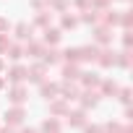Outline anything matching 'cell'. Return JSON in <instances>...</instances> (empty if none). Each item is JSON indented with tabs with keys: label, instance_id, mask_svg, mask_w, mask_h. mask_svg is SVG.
Instances as JSON below:
<instances>
[{
	"label": "cell",
	"instance_id": "obj_1",
	"mask_svg": "<svg viewBox=\"0 0 133 133\" xmlns=\"http://www.w3.org/2000/svg\"><path fill=\"white\" fill-rule=\"evenodd\" d=\"M21 120H24V110H21V107H13V110L5 112V123H8V125H18Z\"/></svg>",
	"mask_w": 133,
	"mask_h": 133
},
{
	"label": "cell",
	"instance_id": "obj_2",
	"mask_svg": "<svg viewBox=\"0 0 133 133\" xmlns=\"http://www.w3.org/2000/svg\"><path fill=\"white\" fill-rule=\"evenodd\" d=\"M8 99H11L13 104H24V99H26V89H24V86L11 89V91H8Z\"/></svg>",
	"mask_w": 133,
	"mask_h": 133
},
{
	"label": "cell",
	"instance_id": "obj_3",
	"mask_svg": "<svg viewBox=\"0 0 133 133\" xmlns=\"http://www.w3.org/2000/svg\"><path fill=\"white\" fill-rule=\"evenodd\" d=\"M26 78L39 84V81L44 78V65H34V68H29V71H26Z\"/></svg>",
	"mask_w": 133,
	"mask_h": 133
},
{
	"label": "cell",
	"instance_id": "obj_4",
	"mask_svg": "<svg viewBox=\"0 0 133 133\" xmlns=\"http://www.w3.org/2000/svg\"><path fill=\"white\" fill-rule=\"evenodd\" d=\"M8 78H11L13 84H21V81L26 78V68H21V65H16V68H11V71H8Z\"/></svg>",
	"mask_w": 133,
	"mask_h": 133
},
{
	"label": "cell",
	"instance_id": "obj_5",
	"mask_svg": "<svg viewBox=\"0 0 133 133\" xmlns=\"http://www.w3.org/2000/svg\"><path fill=\"white\" fill-rule=\"evenodd\" d=\"M78 55H81V60H97L99 50L97 47H78Z\"/></svg>",
	"mask_w": 133,
	"mask_h": 133
},
{
	"label": "cell",
	"instance_id": "obj_6",
	"mask_svg": "<svg viewBox=\"0 0 133 133\" xmlns=\"http://www.w3.org/2000/svg\"><path fill=\"white\" fill-rule=\"evenodd\" d=\"M94 39H97L99 44L110 42V29H107V26H99V29H94Z\"/></svg>",
	"mask_w": 133,
	"mask_h": 133
},
{
	"label": "cell",
	"instance_id": "obj_7",
	"mask_svg": "<svg viewBox=\"0 0 133 133\" xmlns=\"http://www.w3.org/2000/svg\"><path fill=\"white\" fill-rule=\"evenodd\" d=\"M44 42H47V44H57V42H60V31H57V29H47V31H44Z\"/></svg>",
	"mask_w": 133,
	"mask_h": 133
},
{
	"label": "cell",
	"instance_id": "obj_8",
	"mask_svg": "<svg viewBox=\"0 0 133 133\" xmlns=\"http://www.w3.org/2000/svg\"><path fill=\"white\" fill-rule=\"evenodd\" d=\"M102 57H99V63L104 65V68H110V65L115 63V52H110V50H104V52H99Z\"/></svg>",
	"mask_w": 133,
	"mask_h": 133
},
{
	"label": "cell",
	"instance_id": "obj_9",
	"mask_svg": "<svg viewBox=\"0 0 133 133\" xmlns=\"http://www.w3.org/2000/svg\"><path fill=\"white\" fill-rule=\"evenodd\" d=\"M63 76H65V81H71V78H78L81 73H78L76 65H65V68H63Z\"/></svg>",
	"mask_w": 133,
	"mask_h": 133
},
{
	"label": "cell",
	"instance_id": "obj_10",
	"mask_svg": "<svg viewBox=\"0 0 133 133\" xmlns=\"http://www.w3.org/2000/svg\"><path fill=\"white\" fill-rule=\"evenodd\" d=\"M42 57H44V63H47V65H55V63L60 60V52H57V50H47Z\"/></svg>",
	"mask_w": 133,
	"mask_h": 133
},
{
	"label": "cell",
	"instance_id": "obj_11",
	"mask_svg": "<svg viewBox=\"0 0 133 133\" xmlns=\"http://www.w3.org/2000/svg\"><path fill=\"white\" fill-rule=\"evenodd\" d=\"M81 76H84V86H89V89L99 86V76H94V73H81Z\"/></svg>",
	"mask_w": 133,
	"mask_h": 133
},
{
	"label": "cell",
	"instance_id": "obj_12",
	"mask_svg": "<svg viewBox=\"0 0 133 133\" xmlns=\"http://www.w3.org/2000/svg\"><path fill=\"white\" fill-rule=\"evenodd\" d=\"M81 102H84V107H94V104L99 102V94H94V91H86Z\"/></svg>",
	"mask_w": 133,
	"mask_h": 133
},
{
	"label": "cell",
	"instance_id": "obj_13",
	"mask_svg": "<svg viewBox=\"0 0 133 133\" xmlns=\"http://www.w3.org/2000/svg\"><path fill=\"white\" fill-rule=\"evenodd\" d=\"M42 130H44V133H60V123H57V120H44Z\"/></svg>",
	"mask_w": 133,
	"mask_h": 133
},
{
	"label": "cell",
	"instance_id": "obj_14",
	"mask_svg": "<svg viewBox=\"0 0 133 133\" xmlns=\"http://www.w3.org/2000/svg\"><path fill=\"white\" fill-rule=\"evenodd\" d=\"M55 94H57V86H55V84H42V97L52 99Z\"/></svg>",
	"mask_w": 133,
	"mask_h": 133
},
{
	"label": "cell",
	"instance_id": "obj_15",
	"mask_svg": "<svg viewBox=\"0 0 133 133\" xmlns=\"http://www.w3.org/2000/svg\"><path fill=\"white\" fill-rule=\"evenodd\" d=\"M63 57H65V60H71V63H78V60H81V55H78V47H73V50H65V52H63Z\"/></svg>",
	"mask_w": 133,
	"mask_h": 133
},
{
	"label": "cell",
	"instance_id": "obj_16",
	"mask_svg": "<svg viewBox=\"0 0 133 133\" xmlns=\"http://www.w3.org/2000/svg\"><path fill=\"white\" fill-rule=\"evenodd\" d=\"M21 55H24V50H21L18 44H11V47H8V57H11V60H18Z\"/></svg>",
	"mask_w": 133,
	"mask_h": 133
},
{
	"label": "cell",
	"instance_id": "obj_17",
	"mask_svg": "<svg viewBox=\"0 0 133 133\" xmlns=\"http://www.w3.org/2000/svg\"><path fill=\"white\" fill-rule=\"evenodd\" d=\"M26 55H31V57H42V55H44V47H42V44H31V47L26 50Z\"/></svg>",
	"mask_w": 133,
	"mask_h": 133
},
{
	"label": "cell",
	"instance_id": "obj_18",
	"mask_svg": "<svg viewBox=\"0 0 133 133\" xmlns=\"http://www.w3.org/2000/svg\"><path fill=\"white\" fill-rule=\"evenodd\" d=\"M8 47H11V39H8V34H0V55H3V52H8Z\"/></svg>",
	"mask_w": 133,
	"mask_h": 133
},
{
	"label": "cell",
	"instance_id": "obj_19",
	"mask_svg": "<svg viewBox=\"0 0 133 133\" xmlns=\"http://www.w3.org/2000/svg\"><path fill=\"white\" fill-rule=\"evenodd\" d=\"M50 110H52L55 115H63V112H68V107H65L63 102H52V107H50Z\"/></svg>",
	"mask_w": 133,
	"mask_h": 133
},
{
	"label": "cell",
	"instance_id": "obj_20",
	"mask_svg": "<svg viewBox=\"0 0 133 133\" xmlns=\"http://www.w3.org/2000/svg\"><path fill=\"white\" fill-rule=\"evenodd\" d=\"M16 37H18V39H26V37H29V29H26V24H18V26H16Z\"/></svg>",
	"mask_w": 133,
	"mask_h": 133
},
{
	"label": "cell",
	"instance_id": "obj_21",
	"mask_svg": "<svg viewBox=\"0 0 133 133\" xmlns=\"http://www.w3.org/2000/svg\"><path fill=\"white\" fill-rule=\"evenodd\" d=\"M68 117H71V125H84V112H73Z\"/></svg>",
	"mask_w": 133,
	"mask_h": 133
},
{
	"label": "cell",
	"instance_id": "obj_22",
	"mask_svg": "<svg viewBox=\"0 0 133 133\" xmlns=\"http://www.w3.org/2000/svg\"><path fill=\"white\" fill-rule=\"evenodd\" d=\"M76 24H78V21H76L73 16H63V29H73Z\"/></svg>",
	"mask_w": 133,
	"mask_h": 133
},
{
	"label": "cell",
	"instance_id": "obj_23",
	"mask_svg": "<svg viewBox=\"0 0 133 133\" xmlns=\"http://www.w3.org/2000/svg\"><path fill=\"white\" fill-rule=\"evenodd\" d=\"M102 91H104V94H115V91H117V86H115L112 81H104V84H102Z\"/></svg>",
	"mask_w": 133,
	"mask_h": 133
},
{
	"label": "cell",
	"instance_id": "obj_24",
	"mask_svg": "<svg viewBox=\"0 0 133 133\" xmlns=\"http://www.w3.org/2000/svg\"><path fill=\"white\" fill-rule=\"evenodd\" d=\"M84 21H86V24H97V13H94V11H86V13H84Z\"/></svg>",
	"mask_w": 133,
	"mask_h": 133
},
{
	"label": "cell",
	"instance_id": "obj_25",
	"mask_svg": "<svg viewBox=\"0 0 133 133\" xmlns=\"http://www.w3.org/2000/svg\"><path fill=\"white\" fill-rule=\"evenodd\" d=\"M107 133H123V128L117 125V123H107V128H104Z\"/></svg>",
	"mask_w": 133,
	"mask_h": 133
},
{
	"label": "cell",
	"instance_id": "obj_26",
	"mask_svg": "<svg viewBox=\"0 0 133 133\" xmlns=\"http://www.w3.org/2000/svg\"><path fill=\"white\" fill-rule=\"evenodd\" d=\"M104 21H107V24H117V21H120V16H117V13H107V16H104Z\"/></svg>",
	"mask_w": 133,
	"mask_h": 133
},
{
	"label": "cell",
	"instance_id": "obj_27",
	"mask_svg": "<svg viewBox=\"0 0 133 133\" xmlns=\"http://www.w3.org/2000/svg\"><path fill=\"white\" fill-rule=\"evenodd\" d=\"M65 5H68V3H65V0H52V8H57V11H63Z\"/></svg>",
	"mask_w": 133,
	"mask_h": 133
},
{
	"label": "cell",
	"instance_id": "obj_28",
	"mask_svg": "<svg viewBox=\"0 0 133 133\" xmlns=\"http://www.w3.org/2000/svg\"><path fill=\"white\" fill-rule=\"evenodd\" d=\"M120 99L128 104V102H130V91H128V89H123V91H120Z\"/></svg>",
	"mask_w": 133,
	"mask_h": 133
},
{
	"label": "cell",
	"instance_id": "obj_29",
	"mask_svg": "<svg viewBox=\"0 0 133 133\" xmlns=\"http://www.w3.org/2000/svg\"><path fill=\"white\" fill-rule=\"evenodd\" d=\"M5 31H8V21L0 16V34H5Z\"/></svg>",
	"mask_w": 133,
	"mask_h": 133
},
{
	"label": "cell",
	"instance_id": "obj_30",
	"mask_svg": "<svg viewBox=\"0 0 133 133\" xmlns=\"http://www.w3.org/2000/svg\"><path fill=\"white\" fill-rule=\"evenodd\" d=\"M89 3H91V5H99V8H102V5H107V3H110V0H89Z\"/></svg>",
	"mask_w": 133,
	"mask_h": 133
},
{
	"label": "cell",
	"instance_id": "obj_31",
	"mask_svg": "<svg viewBox=\"0 0 133 133\" xmlns=\"http://www.w3.org/2000/svg\"><path fill=\"white\" fill-rule=\"evenodd\" d=\"M76 5H78V8H86V5H89V0H76Z\"/></svg>",
	"mask_w": 133,
	"mask_h": 133
},
{
	"label": "cell",
	"instance_id": "obj_32",
	"mask_svg": "<svg viewBox=\"0 0 133 133\" xmlns=\"http://www.w3.org/2000/svg\"><path fill=\"white\" fill-rule=\"evenodd\" d=\"M86 133H99V128H97V125H91V128H86Z\"/></svg>",
	"mask_w": 133,
	"mask_h": 133
},
{
	"label": "cell",
	"instance_id": "obj_33",
	"mask_svg": "<svg viewBox=\"0 0 133 133\" xmlns=\"http://www.w3.org/2000/svg\"><path fill=\"white\" fill-rule=\"evenodd\" d=\"M0 133H13V130L11 128H0Z\"/></svg>",
	"mask_w": 133,
	"mask_h": 133
},
{
	"label": "cell",
	"instance_id": "obj_34",
	"mask_svg": "<svg viewBox=\"0 0 133 133\" xmlns=\"http://www.w3.org/2000/svg\"><path fill=\"white\" fill-rule=\"evenodd\" d=\"M31 3H34V5H42V3H44V0H31Z\"/></svg>",
	"mask_w": 133,
	"mask_h": 133
},
{
	"label": "cell",
	"instance_id": "obj_35",
	"mask_svg": "<svg viewBox=\"0 0 133 133\" xmlns=\"http://www.w3.org/2000/svg\"><path fill=\"white\" fill-rule=\"evenodd\" d=\"M0 71H3V57H0Z\"/></svg>",
	"mask_w": 133,
	"mask_h": 133
},
{
	"label": "cell",
	"instance_id": "obj_36",
	"mask_svg": "<svg viewBox=\"0 0 133 133\" xmlns=\"http://www.w3.org/2000/svg\"><path fill=\"white\" fill-rule=\"evenodd\" d=\"M24 133H37V130H24Z\"/></svg>",
	"mask_w": 133,
	"mask_h": 133
},
{
	"label": "cell",
	"instance_id": "obj_37",
	"mask_svg": "<svg viewBox=\"0 0 133 133\" xmlns=\"http://www.w3.org/2000/svg\"><path fill=\"white\" fill-rule=\"evenodd\" d=\"M0 89H3V78H0Z\"/></svg>",
	"mask_w": 133,
	"mask_h": 133
}]
</instances>
